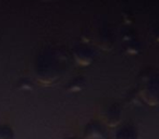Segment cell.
<instances>
[{
    "instance_id": "1",
    "label": "cell",
    "mask_w": 159,
    "mask_h": 139,
    "mask_svg": "<svg viewBox=\"0 0 159 139\" xmlns=\"http://www.w3.org/2000/svg\"><path fill=\"white\" fill-rule=\"evenodd\" d=\"M142 97L149 106H157L159 103V78L154 77L148 80L143 85Z\"/></svg>"
},
{
    "instance_id": "2",
    "label": "cell",
    "mask_w": 159,
    "mask_h": 139,
    "mask_svg": "<svg viewBox=\"0 0 159 139\" xmlns=\"http://www.w3.org/2000/svg\"><path fill=\"white\" fill-rule=\"evenodd\" d=\"M106 123L110 127H115L118 124L120 123V119H121V114H120V110L116 106H112L111 109H109L108 112L106 113Z\"/></svg>"
},
{
    "instance_id": "3",
    "label": "cell",
    "mask_w": 159,
    "mask_h": 139,
    "mask_svg": "<svg viewBox=\"0 0 159 139\" xmlns=\"http://www.w3.org/2000/svg\"><path fill=\"white\" fill-rule=\"evenodd\" d=\"M85 137L89 139H102L104 132L98 124H89L85 128Z\"/></svg>"
},
{
    "instance_id": "4",
    "label": "cell",
    "mask_w": 159,
    "mask_h": 139,
    "mask_svg": "<svg viewBox=\"0 0 159 139\" xmlns=\"http://www.w3.org/2000/svg\"><path fill=\"white\" fill-rule=\"evenodd\" d=\"M116 139H137V132L135 128L124 126L116 132Z\"/></svg>"
},
{
    "instance_id": "5",
    "label": "cell",
    "mask_w": 159,
    "mask_h": 139,
    "mask_svg": "<svg viewBox=\"0 0 159 139\" xmlns=\"http://www.w3.org/2000/svg\"><path fill=\"white\" fill-rule=\"evenodd\" d=\"M0 139H14V132L8 125H0Z\"/></svg>"
},
{
    "instance_id": "6",
    "label": "cell",
    "mask_w": 159,
    "mask_h": 139,
    "mask_svg": "<svg viewBox=\"0 0 159 139\" xmlns=\"http://www.w3.org/2000/svg\"><path fill=\"white\" fill-rule=\"evenodd\" d=\"M68 139H74V138H68Z\"/></svg>"
}]
</instances>
